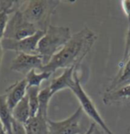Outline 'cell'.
<instances>
[{
    "label": "cell",
    "mask_w": 130,
    "mask_h": 134,
    "mask_svg": "<svg viewBox=\"0 0 130 134\" xmlns=\"http://www.w3.org/2000/svg\"><path fill=\"white\" fill-rule=\"evenodd\" d=\"M3 46H2V40H0V68H1V64H2V59H3Z\"/></svg>",
    "instance_id": "cell-24"
},
{
    "label": "cell",
    "mask_w": 130,
    "mask_h": 134,
    "mask_svg": "<svg viewBox=\"0 0 130 134\" xmlns=\"http://www.w3.org/2000/svg\"><path fill=\"white\" fill-rule=\"evenodd\" d=\"M130 59V20L128 21V28H127V36H126V45L124 55H123L122 60L120 63V68L122 67L124 64Z\"/></svg>",
    "instance_id": "cell-20"
},
{
    "label": "cell",
    "mask_w": 130,
    "mask_h": 134,
    "mask_svg": "<svg viewBox=\"0 0 130 134\" xmlns=\"http://www.w3.org/2000/svg\"><path fill=\"white\" fill-rule=\"evenodd\" d=\"M44 64L41 57L38 55L19 53L11 62L10 68L14 72L27 75L32 70L42 71Z\"/></svg>",
    "instance_id": "cell-8"
},
{
    "label": "cell",
    "mask_w": 130,
    "mask_h": 134,
    "mask_svg": "<svg viewBox=\"0 0 130 134\" xmlns=\"http://www.w3.org/2000/svg\"><path fill=\"white\" fill-rule=\"evenodd\" d=\"M39 30L34 24L24 19L20 10H16L8 21L4 38L13 40H21L34 35Z\"/></svg>",
    "instance_id": "cell-5"
},
{
    "label": "cell",
    "mask_w": 130,
    "mask_h": 134,
    "mask_svg": "<svg viewBox=\"0 0 130 134\" xmlns=\"http://www.w3.org/2000/svg\"><path fill=\"white\" fill-rule=\"evenodd\" d=\"M45 31H38L34 35L21 40H13L8 38L2 40V46L4 50L14 51L17 53H24L36 55L37 48L39 40L45 35Z\"/></svg>",
    "instance_id": "cell-7"
},
{
    "label": "cell",
    "mask_w": 130,
    "mask_h": 134,
    "mask_svg": "<svg viewBox=\"0 0 130 134\" xmlns=\"http://www.w3.org/2000/svg\"><path fill=\"white\" fill-rule=\"evenodd\" d=\"M24 126H25V125H24ZM25 128H26V131H27V134H33V132H32V131H30V130L28 128V127L25 126Z\"/></svg>",
    "instance_id": "cell-27"
},
{
    "label": "cell",
    "mask_w": 130,
    "mask_h": 134,
    "mask_svg": "<svg viewBox=\"0 0 130 134\" xmlns=\"http://www.w3.org/2000/svg\"><path fill=\"white\" fill-rule=\"evenodd\" d=\"M39 91L40 90L38 87H28L27 88V97L30 110V118L36 116L38 112V107H39L38 95H39Z\"/></svg>",
    "instance_id": "cell-18"
},
{
    "label": "cell",
    "mask_w": 130,
    "mask_h": 134,
    "mask_svg": "<svg viewBox=\"0 0 130 134\" xmlns=\"http://www.w3.org/2000/svg\"><path fill=\"white\" fill-rule=\"evenodd\" d=\"M121 6L122 10L127 17V20H130V0H123L121 1Z\"/></svg>",
    "instance_id": "cell-22"
},
{
    "label": "cell",
    "mask_w": 130,
    "mask_h": 134,
    "mask_svg": "<svg viewBox=\"0 0 130 134\" xmlns=\"http://www.w3.org/2000/svg\"><path fill=\"white\" fill-rule=\"evenodd\" d=\"M48 119L45 118L40 114H37L36 116L31 117L27 124H25L26 127H28L33 134H49L48 128Z\"/></svg>",
    "instance_id": "cell-14"
},
{
    "label": "cell",
    "mask_w": 130,
    "mask_h": 134,
    "mask_svg": "<svg viewBox=\"0 0 130 134\" xmlns=\"http://www.w3.org/2000/svg\"><path fill=\"white\" fill-rule=\"evenodd\" d=\"M128 84H130V59L120 68L119 73L116 75L115 79L110 84L107 91L115 90L117 88H120Z\"/></svg>",
    "instance_id": "cell-13"
},
{
    "label": "cell",
    "mask_w": 130,
    "mask_h": 134,
    "mask_svg": "<svg viewBox=\"0 0 130 134\" xmlns=\"http://www.w3.org/2000/svg\"><path fill=\"white\" fill-rule=\"evenodd\" d=\"M70 90H71L72 93L75 95L78 100L79 101V107L82 108L83 112H85V114H87L88 117L92 119L98 126H100L103 132H105L106 134H114L110 130L109 127L107 126V124H105L104 120L101 116L100 113L98 112L93 100L84 90L77 73H75V81L73 83V85L70 88Z\"/></svg>",
    "instance_id": "cell-4"
},
{
    "label": "cell",
    "mask_w": 130,
    "mask_h": 134,
    "mask_svg": "<svg viewBox=\"0 0 130 134\" xmlns=\"http://www.w3.org/2000/svg\"><path fill=\"white\" fill-rule=\"evenodd\" d=\"M53 73L51 72H37L36 70H32L28 73L27 75H25V80L27 81L28 87H38L41 85V83L43 81L48 80L51 77V75Z\"/></svg>",
    "instance_id": "cell-19"
},
{
    "label": "cell",
    "mask_w": 130,
    "mask_h": 134,
    "mask_svg": "<svg viewBox=\"0 0 130 134\" xmlns=\"http://www.w3.org/2000/svg\"><path fill=\"white\" fill-rule=\"evenodd\" d=\"M13 134H27L24 125L16 122L14 119L13 122Z\"/></svg>",
    "instance_id": "cell-21"
},
{
    "label": "cell",
    "mask_w": 130,
    "mask_h": 134,
    "mask_svg": "<svg viewBox=\"0 0 130 134\" xmlns=\"http://www.w3.org/2000/svg\"><path fill=\"white\" fill-rule=\"evenodd\" d=\"M13 117L16 122L25 125L27 122L30 119V110L28 101V97H26L21 101L12 111Z\"/></svg>",
    "instance_id": "cell-15"
},
{
    "label": "cell",
    "mask_w": 130,
    "mask_h": 134,
    "mask_svg": "<svg viewBox=\"0 0 130 134\" xmlns=\"http://www.w3.org/2000/svg\"><path fill=\"white\" fill-rule=\"evenodd\" d=\"M14 2H9L8 5H3L0 8V40H3L5 37L8 21H9V15L12 13L15 12L14 9Z\"/></svg>",
    "instance_id": "cell-17"
},
{
    "label": "cell",
    "mask_w": 130,
    "mask_h": 134,
    "mask_svg": "<svg viewBox=\"0 0 130 134\" xmlns=\"http://www.w3.org/2000/svg\"><path fill=\"white\" fill-rule=\"evenodd\" d=\"M94 132H95V134H106L105 132H100L99 131H97L96 128H95ZM127 134H130V128H129V130H128V131H127Z\"/></svg>",
    "instance_id": "cell-26"
},
{
    "label": "cell",
    "mask_w": 130,
    "mask_h": 134,
    "mask_svg": "<svg viewBox=\"0 0 130 134\" xmlns=\"http://www.w3.org/2000/svg\"><path fill=\"white\" fill-rule=\"evenodd\" d=\"M83 110L80 107L69 116L68 118L62 121H52L48 119V128L49 134H80L81 133V121Z\"/></svg>",
    "instance_id": "cell-6"
},
{
    "label": "cell",
    "mask_w": 130,
    "mask_h": 134,
    "mask_svg": "<svg viewBox=\"0 0 130 134\" xmlns=\"http://www.w3.org/2000/svg\"><path fill=\"white\" fill-rule=\"evenodd\" d=\"M96 38L94 32L87 27L73 34L63 47L43 67L41 72L54 73L58 69L78 67L92 48Z\"/></svg>",
    "instance_id": "cell-1"
},
{
    "label": "cell",
    "mask_w": 130,
    "mask_h": 134,
    "mask_svg": "<svg viewBox=\"0 0 130 134\" xmlns=\"http://www.w3.org/2000/svg\"><path fill=\"white\" fill-rule=\"evenodd\" d=\"M0 121L5 128L6 134H13V117L12 111L9 109L6 103L5 95H0Z\"/></svg>",
    "instance_id": "cell-12"
},
{
    "label": "cell",
    "mask_w": 130,
    "mask_h": 134,
    "mask_svg": "<svg viewBox=\"0 0 130 134\" xmlns=\"http://www.w3.org/2000/svg\"><path fill=\"white\" fill-rule=\"evenodd\" d=\"M95 131V124H91L89 128L87 129V131H86L84 134H93Z\"/></svg>",
    "instance_id": "cell-23"
},
{
    "label": "cell",
    "mask_w": 130,
    "mask_h": 134,
    "mask_svg": "<svg viewBox=\"0 0 130 134\" xmlns=\"http://www.w3.org/2000/svg\"><path fill=\"white\" fill-rule=\"evenodd\" d=\"M59 3L60 1L52 0H31L28 2L21 12L27 21L34 24L40 31H46L50 25V17Z\"/></svg>",
    "instance_id": "cell-3"
},
{
    "label": "cell",
    "mask_w": 130,
    "mask_h": 134,
    "mask_svg": "<svg viewBox=\"0 0 130 134\" xmlns=\"http://www.w3.org/2000/svg\"><path fill=\"white\" fill-rule=\"evenodd\" d=\"M76 69L77 67L75 66L65 69L63 73L61 76L55 78L51 81L49 88L51 90L52 94L55 95V93L61 91L63 88H70L73 85L75 81Z\"/></svg>",
    "instance_id": "cell-11"
},
{
    "label": "cell",
    "mask_w": 130,
    "mask_h": 134,
    "mask_svg": "<svg viewBox=\"0 0 130 134\" xmlns=\"http://www.w3.org/2000/svg\"><path fill=\"white\" fill-rule=\"evenodd\" d=\"M54 95L52 94L50 88L45 87L43 90H40L39 95H38V100H39V107H38V114H40L45 118H48V108L49 103H50L51 98Z\"/></svg>",
    "instance_id": "cell-16"
},
{
    "label": "cell",
    "mask_w": 130,
    "mask_h": 134,
    "mask_svg": "<svg viewBox=\"0 0 130 134\" xmlns=\"http://www.w3.org/2000/svg\"><path fill=\"white\" fill-rule=\"evenodd\" d=\"M0 134H6V131L5 128H4L3 124H2L1 121H0Z\"/></svg>",
    "instance_id": "cell-25"
},
{
    "label": "cell",
    "mask_w": 130,
    "mask_h": 134,
    "mask_svg": "<svg viewBox=\"0 0 130 134\" xmlns=\"http://www.w3.org/2000/svg\"><path fill=\"white\" fill-rule=\"evenodd\" d=\"M70 29L64 26L49 25L38 42L36 55H39L44 66L55 57L71 38Z\"/></svg>",
    "instance_id": "cell-2"
},
{
    "label": "cell",
    "mask_w": 130,
    "mask_h": 134,
    "mask_svg": "<svg viewBox=\"0 0 130 134\" xmlns=\"http://www.w3.org/2000/svg\"><path fill=\"white\" fill-rule=\"evenodd\" d=\"M27 88L28 84L24 78L21 81H16L5 90L6 103L11 111H13L14 107L26 97Z\"/></svg>",
    "instance_id": "cell-9"
},
{
    "label": "cell",
    "mask_w": 130,
    "mask_h": 134,
    "mask_svg": "<svg viewBox=\"0 0 130 134\" xmlns=\"http://www.w3.org/2000/svg\"><path fill=\"white\" fill-rule=\"evenodd\" d=\"M105 105H127L130 107V84L111 91H106L103 96Z\"/></svg>",
    "instance_id": "cell-10"
}]
</instances>
